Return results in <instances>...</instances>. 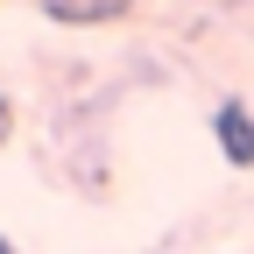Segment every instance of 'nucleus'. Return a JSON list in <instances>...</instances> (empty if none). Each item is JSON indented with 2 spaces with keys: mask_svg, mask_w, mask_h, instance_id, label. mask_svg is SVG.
Wrapping results in <instances>:
<instances>
[{
  "mask_svg": "<svg viewBox=\"0 0 254 254\" xmlns=\"http://www.w3.org/2000/svg\"><path fill=\"white\" fill-rule=\"evenodd\" d=\"M212 141H219V155L233 170H254V113H247V99H219L212 106Z\"/></svg>",
  "mask_w": 254,
  "mask_h": 254,
  "instance_id": "obj_1",
  "label": "nucleus"
},
{
  "mask_svg": "<svg viewBox=\"0 0 254 254\" xmlns=\"http://www.w3.org/2000/svg\"><path fill=\"white\" fill-rule=\"evenodd\" d=\"M134 7H141V0H43V14L64 21V28H99V21H120Z\"/></svg>",
  "mask_w": 254,
  "mask_h": 254,
  "instance_id": "obj_2",
  "label": "nucleus"
},
{
  "mask_svg": "<svg viewBox=\"0 0 254 254\" xmlns=\"http://www.w3.org/2000/svg\"><path fill=\"white\" fill-rule=\"evenodd\" d=\"M7 120H14V113H7V99H0V141H7Z\"/></svg>",
  "mask_w": 254,
  "mask_h": 254,
  "instance_id": "obj_3",
  "label": "nucleus"
},
{
  "mask_svg": "<svg viewBox=\"0 0 254 254\" xmlns=\"http://www.w3.org/2000/svg\"><path fill=\"white\" fill-rule=\"evenodd\" d=\"M0 254H21V247H14V240H7V233H0Z\"/></svg>",
  "mask_w": 254,
  "mask_h": 254,
  "instance_id": "obj_4",
  "label": "nucleus"
}]
</instances>
